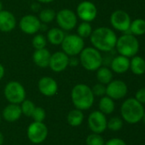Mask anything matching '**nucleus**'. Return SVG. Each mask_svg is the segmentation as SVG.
<instances>
[{"label":"nucleus","mask_w":145,"mask_h":145,"mask_svg":"<svg viewBox=\"0 0 145 145\" xmlns=\"http://www.w3.org/2000/svg\"><path fill=\"white\" fill-rule=\"evenodd\" d=\"M90 40L92 47L100 52H110L115 48L117 36L111 28L101 26L93 30Z\"/></svg>","instance_id":"obj_1"},{"label":"nucleus","mask_w":145,"mask_h":145,"mask_svg":"<svg viewBox=\"0 0 145 145\" xmlns=\"http://www.w3.org/2000/svg\"><path fill=\"white\" fill-rule=\"evenodd\" d=\"M94 94L91 88L83 83L75 85L71 92V99L74 107L80 110L90 109L94 103Z\"/></svg>","instance_id":"obj_2"},{"label":"nucleus","mask_w":145,"mask_h":145,"mask_svg":"<svg viewBox=\"0 0 145 145\" xmlns=\"http://www.w3.org/2000/svg\"><path fill=\"white\" fill-rule=\"evenodd\" d=\"M122 118L130 124H135L142 120L144 108L136 99L130 98L124 101L121 109Z\"/></svg>","instance_id":"obj_3"},{"label":"nucleus","mask_w":145,"mask_h":145,"mask_svg":"<svg viewBox=\"0 0 145 145\" xmlns=\"http://www.w3.org/2000/svg\"><path fill=\"white\" fill-rule=\"evenodd\" d=\"M79 59L82 67L88 71H96L103 62L101 52L93 47H85L79 54Z\"/></svg>","instance_id":"obj_4"},{"label":"nucleus","mask_w":145,"mask_h":145,"mask_svg":"<svg viewBox=\"0 0 145 145\" xmlns=\"http://www.w3.org/2000/svg\"><path fill=\"white\" fill-rule=\"evenodd\" d=\"M115 48L120 55H123L127 58L133 57L139 51V42L132 34L125 33L117 38Z\"/></svg>","instance_id":"obj_5"},{"label":"nucleus","mask_w":145,"mask_h":145,"mask_svg":"<svg viewBox=\"0 0 145 145\" xmlns=\"http://www.w3.org/2000/svg\"><path fill=\"white\" fill-rule=\"evenodd\" d=\"M61 47L62 51L68 56H79L85 48V41L77 34H68L65 36Z\"/></svg>","instance_id":"obj_6"},{"label":"nucleus","mask_w":145,"mask_h":145,"mask_svg":"<svg viewBox=\"0 0 145 145\" xmlns=\"http://www.w3.org/2000/svg\"><path fill=\"white\" fill-rule=\"evenodd\" d=\"M5 99L10 104L20 105L26 99V90L21 83L16 81L9 82L3 90Z\"/></svg>","instance_id":"obj_7"},{"label":"nucleus","mask_w":145,"mask_h":145,"mask_svg":"<svg viewBox=\"0 0 145 145\" xmlns=\"http://www.w3.org/2000/svg\"><path fill=\"white\" fill-rule=\"evenodd\" d=\"M56 21L62 30L72 31L78 24V17L76 13L69 8H62L56 14Z\"/></svg>","instance_id":"obj_8"},{"label":"nucleus","mask_w":145,"mask_h":145,"mask_svg":"<svg viewBox=\"0 0 145 145\" xmlns=\"http://www.w3.org/2000/svg\"><path fill=\"white\" fill-rule=\"evenodd\" d=\"M131 17L130 15L124 10H115L110 15V24L114 27V29L121 31L127 32L129 31V28L131 25ZM129 34H131L129 32Z\"/></svg>","instance_id":"obj_9"},{"label":"nucleus","mask_w":145,"mask_h":145,"mask_svg":"<svg viewBox=\"0 0 145 145\" xmlns=\"http://www.w3.org/2000/svg\"><path fill=\"white\" fill-rule=\"evenodd\" d=\"M75 13L78 19L82 21L91 22L97 16V8L92 2L84 0L78 4Z\"/></svg>","instance_id":"obj_10"},{"label":"nucleus","mask_w":145,"mask_h":145,"mask_svg":"<svg viewBox=\"0 0 145 145\" xmlns=\"http://www.w3.org/2000/svg\"><path fill=\"white\" fill-rule=\"evenodd\" d=\"M48 136V128L43 122L33 121L27 127V138L35 144L43 143Z\"/></svg>","instance_id":"obj_11"},{"label":"nucleus","mask_w":145,"mask_h":145,"mask_svg":"<svg viewBox=\"0 0 145 145\" xmlns=\"http://www.w3.org/2000/svg\"><path fill=\"white\" fill-rule=\"evenodd\" d=\"M41 21L38 17L34 14H26L22 16L19 21L20 30L27 35H35L40 31Z\"/></svg>","instance_id":"obj_12"},{"label":"nucleus","mask_w":145,"mask_h":145,"mask_svg":"<svg viewBox=\"0 0 145 145\" xmlns=\"http://www.w3.org/2000/svg\"><path fill=\"white\" fill-rule=\"evenodd\" d=\"M107 119L103 113L100 110L91 112L88 117V126L93 133L101 134L107 128Z\"/></svg>","instance_id":"obj_13"},{"label":"nucleus","mask_w":145,"mask_h":145,"mask_svg":"<svg viewBox=\"0 0 145 145\" xmlns=\"http://www.w3.org/2000/svg\"><path fill=\"white\" fill-rule=\"evenodd\" d=\"M127 85L121 80H112L106 87V94L112 99H123L127 93Z\"/></svg>","instance_id":"obj_14"},{"label":"nucleus","mask_w":145,"mask_h":145,"mask_svg":"<svg viewBox=\"0 0 145 145\" xmlns=\"http://www.w3.org/2000/svg\"><path fill=\"white\" fill-rule=\"evenodd\" d=\"M69 56L62 51H56L51 54L49 67L54 72L59 73L65 71L68 67Z\"/></svg>","instance_id":"obj_15"},{"label":"nucleus","mask_w":145,"mask_h":145,"mask_svg":"<svg viewBox=\"0 0 145 145\" xmlns=\"http://www.w3.org/2000/svg\"><path fill=\"white\" fill-rule=\"evenodd\" d=\"M38 88L43 95L46 97H52L56 95L58 91V84L54 78L50 76H44L39 79L38 82Z\"/></svg>","instance_id":"obj_16"},{"label":"nucleus","mask_w":145,"mask_h":145,"mask_svg":"<svg viewBox=\"0 0 145 145\" xmlns=\"http://www.w3.org/2000/svg\"><path fill=\"white\" fill-rule=\"evenodd\" d=\"M16 26V18L14 14L8 10L0 11V31L10 32Z\"/></svg>","instance_id":"obj_17"},{"label":"nucleus","mask_w":145,"mask_h":145,"mask_svg":"<svg viewBox=\"0 0 145 145\" xmlns=\"http://www.w3.org/2000/svg\"><path fill=\"white\" fill-rule=\"evenodd\" d=\"M50 56H51L50 52L46 48H44L34 50L32 58L33 63L38 67L44 69V68L49 67Z\"/></svg>","instance_id":"obj_18"},{"label":"nucleus","mask_w":145,"mask_h":145,"mask_svg":"<svg viewBox=\"0 0 145 145\" xmlns=\"http://www.w3.org/2000/svg\"><path fill=\"white\" fill-rule=\"evenodd\" d=\"M110 67L112 71L118 74H123L130 69V60L126 56L118 55L112 59Z\"/></svg>","instance_id":"obj_19"},{"label":"nucleus","mask_w":145,"mask_h":145,"mask_svg":"<svg viewBox=\"0 0 145 145\" xmlns=\"http://www.w3.org/2000/svg\"><path fill=\"white\" fill-rule=\"evenodd\" d=\"M21 105L16 104H9L3 110V117L9 122H14L20 119L21 116Z\"/></svg>","instance_id":"obj_20"},{"label":"nucleus","mask_w":145,"mask_h":145,"mask_svg":"<svg viewBox=\"0 0 145 145\" xmlns=\"http://www.w3.org/2000/svg\"><path fill=\"white\" fill-rule=\"evenodd\" d=\"M66 34L63 30L59 27H52L47 31L46 39L47 42L52 45L58 46L61 45Z\"/></svg>","instance_id":"obj_21"},{"label":"nucleus","mask_w":145,"mask_h":145,"mask_svg":"<svg viewBox=\"0 0 145 145\" xmlns=\"http://www.w3.org/2000/svg\"><path fill=\"white\" fill-rule=\"evenodd\" d=\"M130 69L132 72L137 76H141L145 73V60L140 56H133L130 60Z\"/></svg>","instance_id":"obj_22"},{"label":"nucleus","mask_w":145,"mask_h":145,"mask_svg":"<svg viewBox=\"0 0 145 145\" xmlns=\"http://www.w3.org/2000/svg\"><path fill=\"white\" fill-rule=\"evenodd\" d=\"M96 71H97V79L99 82V83L107 85L113 80V72L109 68L106 66H101Z\"/></svg>","instance_id":"obj_23"},{"label":"nucleus","mask_w":145,"mask_h":145,"mask_svg":"<svg viewBox=\"0 0 145 145\" xmlns=\"http://www.w3.org/2000/svg\"><path fill=\"white\" fill-rule=\"evenodd\" d=\"M68 120V123L71 126V127H79L82 124L83 121H84V114L82 112V110L75 109L71 110L67 117Z\"/></svg>","instance_id":"obj_24"},{"label":"nucleus","mask_w":145,"mask_h":145,"mask_svg":"<svg viewBox=\"0 0 145 145\" xmlns=\"http://www.w3.org/2000/svg\"><path fill=\"white\" fill-rule=\"evenodd\" d=\"M129 32L133 36H142L145 34V20L144 19H136L131 22Z\"/></svg>","instance_id":"obj_25"},{"label":"nucleus","mask_w":145,"mask_h":145,"mask_svg":"<svg viewBox=\"0 0 145 145\" xmlns=\"http://www.w3.org/2000/svg\"><path fill=\"white\" fill-rule=\"evenodd\" d=\"M99 109L102 113L104 115H109L115 110V103L114 99L108 96H103L99 101Z\"/></svg>","instance_id":"obj_26"},{"label":"nucleus","mask_w":145,"mask_h":145,"mask_svg":"<svg viewBox=\"0 0 145 145\" xmlns=\"http://www.w3.org/2000/svg\"><path fill=\"white\" fill-rule=\"evenodd\" d=\"M56 14V13L54 9L50 8H43L42 10H40L38 17L39 20L41 21V23L47 25L55 20Z\"/></svg>","instance_id":"obj_27"},{"label":"nucleus","mask_w":145,"mask_h":145,"mask_svg":"<svg viewBox=\"0 0 145 145\" xmlns=\"http://www.w3.org/2000/svg\"><path fill=\"white\" fill-rule=\"evenodd\" d=\"M92 31H93V29L91 25V22L82 21L77 26V35L82 37L83 39L90 37Z\"/></svg>","instance_id":"obj_28"},{"label":"nucleus","mask_w":145,"mask_h":145,"mask_svg":"<svg viewBox=\"0 0 145 145\" xmlns=\"http://www.w3.org/2000/svg\"><path fill=\"white\" fill-rule=\"evenodd\" d=\"M47 42H47L46 37L44 36L43 34H40V33L35 34L32 39V45L34 50L46 48Z\"/></svg>","instance_id":"obj_29"},{"label":"nucleus","mask_w":145,"mask_h":145,"mask_svg":"<svg viewBox=\"0 0 145 145\" xmlns=\"http://www.w3.org/2000/svg\"><path fill=\"white\" fill-rule=\"evenodd\" d=\"M35 107L36 106H35L34 103L29 99H25L21 103V112L26 116H32V114Z\"/></svg>","instance_id":"obj_30"},{"label":"nucleus","mask_w":145,"mask_h":145,"mask_svg":"<svg viewBox=\"0 0 145 145\" xmlns=\"http://www.w3.org/2000/svg\"><path fill=\"white\" fill-rule=\"evenodd\" d=\"M86 145H104V140L100 134L92 133L86 138Z\"/></svg>","instance_id":"obj_31"},{"label":"nucleus","mask_w":145,"mask_h":145,"mask_svg":"<svg viewBox=\"0 0 145 145\" xmlns=\"http://www.w3.org/2000/svg\"><path fill=\"white\" fill-rule=\"evenodd\" d=\"M122 126L123 121L119 117H113L107 123V127L111 131H119L122 128Z\"/></svg>","instance_id":"obj_32"},{"label":"nucleus","mask_w":145,"mask_h":145,"mask_svg":"<svg viewBox=\"0 0 145 145\" xmlns=\"http://www.w3.org/2000/svg\"><path fill=\"white\" fill-rule=\"evenodd\" d=\"M45 116H46V113H45V110L43 108L35 107L31 117L33 119L34 121L43 122L44 121V119H45Z\"/></svg>","instance_id":"obj_33"},{"label":"nucleus","mask_w":145,"mask_h":145,"mask_svg":"<svg viewBox=\"0 0 145 145\" xmlns=\"http://www.w3.org/2000/svg\"><path fill=\"white\" fill-rule=\"evenodd\" d=\"M92 93L94 96H98V97H103V95L106 94V87L102 84V83H97L93 86L91 88Z\"/></svg>","instance_id":"obj_34"},{"label":"nucleus","mask_w":145,"mask_h":145,"mask_svg":"<svg viewBox=\"0 0 145 145\" xmlns=\"http://www.w3.org/2000/svg\"><path fill=\"white\" fill-rule=\"evenodd\" d=\"M135 99L141 104H145V88L139 89L137 92Z\"/></svg>","instance_id":"obj_35"},{"label":"nucleus","mask_w":145,"mask_h":145,"mask_svg":"<svg viewBox=\"0 0 145 145\" xmlns=\"http://www.w3.org/2000/svg\"><path fill=\"white\" fill-rule=\"evenodd\" d=\"M104 145H126V142L121 138H112L109 140Z\"/></svg>","instance_id":"obj_36"},{"label":"nucleus","mask_w":145,"mask_h":145,"mask_svg":"<svg viewBox=\"0 0 145 145\" xmlns=\"http://www.w3.org/2000/svg\"><path fill=\"white\" fill-rule=\"evenodd\" d=\"M79 64V59L77 56H72L69 57V63H68V66L71 67H75Z\"/></svg>","instance_id":"obj_37"},{"label":"nucleus","mask_w":145,"mask_h":145,"mask_svg":"<svg viewBox=\"0 0 145 145\" xmlns=\"http://www.w3.org/2000/svg\"><path fill=\"white\" fill-rule=\"evenodd\" d=\"M5 74V69L3 67V65L2 64H0V81L3 78Z\"/></svg>","instance_id":"obj_38"},{"label":"nucleus","mask_w":145,"mask_h":145,"mask_svg":"<svg viewBox=\"0 0 145 145\" xmlns=\"http://www.w3.org/2000/svg\"><path fill=\"white\" fill-rule=\"evenodd\" d=\"M37 2H38V3H52V2H54L55 0H36Z\"/></svg>","instance_id":"obj_39"},{"label":"nucleus","mask_w":145,"mask_h":145,"mask_svg":"<svg viewBox=\"0 0 145 145\" xmlns=\"http://www.w3.org/2000/svg\"><path fill=\"white\" fill-rule=\"evenodd\" d=\"M3 135L0 132V145L3 144Z\"/></svg>","instance_id":"obj_40"},{"label":"nucleus","mask_w":145,"mask_h":145,"mask_svg":"<svg viewBox=\"0 0 145 145\" xmlns=\"http://www.w3.org/2000/svg\"><path fill=\"white\" fill-rule=\"evenodd\" d=\"M2 10H3V3L0 0V11H2Z\"/></svg>","instance_id":"obj_41"},{"label":"nucleus","mask_w":145,"mask_h":145,"mask_svg":"<svg viewBox=\"0 0 145 145\" xmlns=\"http://www.w3.org/2000/svg\"><path fill=\"white\" fill-rule=\"evenodd\" d=\"M142 120H143V121L144 122V124H145V112H144V116H143V117H142Z\"/></svg>","instance_id":"obj_42"},{"label":"nucleus","mask_w":145,"mask_h":145,"mask_svg":"<svg viewBox=\"0 0 145 145\" xmlns=\"http://www.w3.org/2000/svg\"><path fill=\"white\" fill-rule=\"evenodd\" d=\"M0 123H1V116H0Z\"/></svg>","instance_id":"obj_43"}]
</instances>
